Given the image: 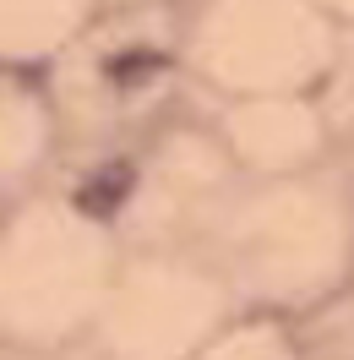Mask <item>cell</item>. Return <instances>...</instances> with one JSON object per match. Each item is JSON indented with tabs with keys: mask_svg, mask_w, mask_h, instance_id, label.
<instances>
[{
	"mask_svg": "<svg viewBox=\"0 0 354 360\" xmlns=\"http://www.w3.org/2000/svg\"><path fill=\"white\" fill-rule=\"evenodd\" d=\"M126 191H131V169H120V164H114V169H104V175L93 180L88 191H77V207H88V213H110Z\"/></svg>",
	"mask_w": 354,
	"mask_h": 360,
	"instance_id": "obj_1",
	"label": "cell"
}]
</instances>
